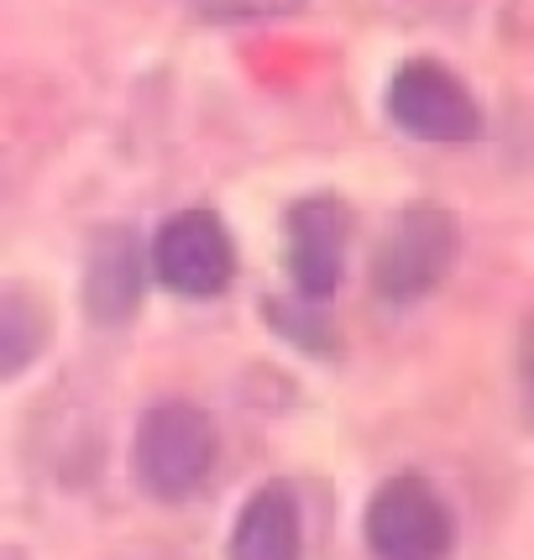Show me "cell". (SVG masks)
<instances>
[{
  "mask_svg": "<svg viewBox=\"0 0 534 560\" xmlns=\"http://www.w3.org/2000/svg\"><path fill=\"white\" fill-rule=\"evenodd\" d=\"M53 341V315L32 289H0V383L22 377Z\"/></svg>",
  "mask_w": 534,
  "mask_h": 560,
  "instance_id": "9c48e42d",
  "label": "cell"
},
{
  "mask_svg": "<svg viewBox=\"0 0 534 560\" xmlns=\"http://www.w3.org/2000/svg\"><path fill=\"white\" fill-rule=\"evenodd\" d=\"M456 220L436 210V205H414L388 225V236L378 242L372 257V289L388 304H414L425 293H436L445 283V272L456 262Z\"/></svg>",
  "mask_w": 534,
  "mask_h": 560,
  "instance_id": "3957f363",
  "label": "cell"
},
{
  "mask_svg": "<svg viewBox=\"0 0 534 560\" xmlns=\"http://www.w3.org/2000/svg\"><path fill=\"white\" fill-rule=\"evenodd\" d=\"M351 210L336 195H310L289 210V278L304 299H330L346 278Z\"/></svg>",
  "mask_w": 534,
  "mask_h": 560,
  "instance_id": "8992f818",
  "label": "cell"
},
{
  "mask_svg": "<svg viewBox=\"0 0 534 560\" xmlns=\"http://www.w3.org/2000/svg\"><path fill=\"white\" fill-rule=\"evenodd\" d=\"M147 289V262L142 246L126 225H105L90 242V257H84V283H79V299H84V315L95 325H121V319L137 315Z\"/></svg>",
  "mask_w": 534,
  "mask_h": 560,
  "instance_id": "52a82bcc",
  "label": "cell"
},
{
  "mask_svg": "<svg viewBox=\"0 0 534 560\" xmlns=\"http://www.w3.org/2000/svg\"><path fill=\"white\" fill-rule=\"evenodd\" d=\"M388 116L398 131H409L414 142L456 147L483 137V105L462 84V73H451L436 58H409L388 79Z\"/></svg>",
  "mask_w": 534,
  "mask_h": 560,
  "instance_id": "277c9868",
  "label": "cell"
},
{
  "mask_svg": "<svg viewBox=\"0 0 534 560\" xmlns=\"http://www.w3.org/2000/svg\"><path fill=\"white\" fill-rule=\"evenodd\" d=\"M220 456L216 419L199 409L195 398H158L137 424L131 440V462H137V482L163 503H184L195 498Z\"/></svg>",
  "mask_w": 534,
  "mask_h": 560,
  "instance_id": "6da1fadb",
  "label": "cell"
},
{
  "mask_svg": "<svg viewBox=\"0 0 534 560\" xmlns=\"http://www.w3.org/2000/svg\"><path fill=\"white\" fill-rule=\"evenodd\" d=\"M524 393H530V404H534V336L524 346Z\"/></svg>",
  "mask_w": 534,
  "mask_h": 560,
  "instance_id": "8fae6325",
  "label": "cell"
},
{
  "mask_svg": "<svg viewBox=\"0 0 534 560\" xmlns=\"http://www.w3.org/2000/svg\"><path fill=\"white\" fill-rule=\"evenodd\" d=\"M152 272L178 299H216L236 278V242L216 210H178L152 236Z\"/></svg>",
  "mask_w": 534,
  "mask_h": 560,
  "instance_id": "5b68a950",
  "label": "cell"
},
{
  "mask_svg": "<svg viewBox=\"0 0 534 560\" xmlns=\"http://www.w3.org/2000/svg\"><path fill=\"white\" fill-rule=\"evenodd\" d=\"M362 535L372 560H451L456 518L425 477L398 471L367 498Z\"/></svg>",
  "mask_w": 534,
  "mask_h": 560,
  "instance_id": "7a4b0ae2",
  "label": "cell"
},
{
  "mask_svg": "<svg viewBox=\"0 0 534 560\" xmlns=\"http://www.w3.org/2000/svg\"><path fill=\"white\" fill-rule=\"evenodd\" d=\"M199 16L210 22H267V16H289L304 0H189Z\"/></svg>",
  "mask_w": 534,
  "mask_h": 560,
  "instance_id": "30bf717a",
  "label": "cell"
},
{
  "mask_svg": "<svg viewBox=\"0 0 534 560\" xmlns=\"http://www.w3.org/2000/svg\"><path fill=\"white\" fill-rule=\"evenodd\" d=\"M231 560H304V513L289 482H267L242 503Z\"/></svg>",
  "mask_w": 534,
  "mask_h": 560,
  "instance_id": "ba28073f",
  "label": "cell"
}]
</instances>
